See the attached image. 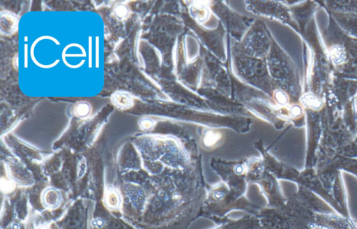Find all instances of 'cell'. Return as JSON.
Here are the masks:
<instances>
[{"instance_id":"6da1fadb","label":"cell","mask_w":357,"mask_h":229,"mask_svg":"<svg viewBox=\"0 0 357 229\" xmlns=\"http://www.w3.org/2000/svg\"><path fill=\"white\" fill-rule=\"evenodd\" d=\"M301 37L309 51L307 57L303 44L305 58L303 90L324 96L335 73L321 39L315 17L309 23Z\"/></svg>"},{"instance_id":"7a4b0ae2","label":"cell","mask_w":357,"mask_h":229,"mask_svg":"<svg viewBox=\"0 0 357 229\" xmlns=\"http://www.w3.org/2000/svg\"><path fill=\"white\" fill-rule=\"evenodd\" d=\"M319 34L335 74L351 78L357 73V38L342 31L329 15Z\"/></svg>"},{"instance_id":"3957f363","label":"cell","mask_w":357,"mask_h":229,"mask_svg":"<svg viewBox=\"0 0 357 229\" xmlns=\"http://www.w3.org/2000/svg\"><path fill=\"white\" fill-rule=\"evenodd\" d=\"M287 3L294 21L299 29V34L303 36L307 25L314 18V14L321 8L318 1H291Z\"/></svg>"},{"instance_id":"277c9868","label":"cell","mask_w":357,"mask_h":229,"mask_svg":"<svg viewBox=\"0 0 357 229\" xmlns=\"http://www.w3.org/2000/svg\"><path fill=\"white\" fill-rule=\"evenodd\" d=\"M346 34L357 38V13L326 12Z\"/></svg>"},{"instance_id":"5b68a950","label":"cell","mask_w":357,"mask_h":229,"mask_svg":"<svg viewBox=\"0 0 357 229\" xmlns=\"http://www.w3.org/2000/svg\"><path fill=\"white\" fill-rule=\"evenodd\" d=\"M215 229H265L255 215H246L238 220L228 219Z\"/></svg>"},{"instance_id":"8992f818","label":"cell","mask_w":357,"mask_h":229,"mask_svg":"<svg viewBox=\"0 0 357 229\" xmlns=\"http://www.w3.org/2000/svg\"><path fill=\"white\" fill-rule=\"evenodd\" d=\"M325 12L357 13V0H328L318 1Z\"/></svg>"},{"instance_id":"52a82bcc","label":"cell","mask_w":357,"mask_h":229,"mask_svg":"<svg viewBox=\"0 0 357 229\" xmlns=\"http://www.w3.org/2000/svg\"><path fill=\"white\" fill-rule=\"evenodd\" d=\"M62 202L63 198L61 193L54 189L45 191L42 197L43 207L51 211L59 208Z\"/></svg>"},{"instance_id":"ba28073f","label":"cell","mask_w":357,"mask_h":229,"mask_svg":"<svg viewBox=\"0 0 357 229\" xmlns=\"http://www.w3.org/2000/svg\"><path fill=\"white\" fill-rule=\"evenodd\" d=\"M105 207L110 211H119L121 205L119 193L115 190L109 189L105 193Z\"/></svg>"},{"instance_id":"9c48e42d","label":"cell","mask_w":357,"mask_h":229,"mask_svg":"<svg viewBox=\"0 0 357 229\" xmlns=\"http://www.w3.org/2000/svg\"><path fill=\"white\" fill-rule=\"evenodd\" d=\"M221 133L214 131H208L204 135L203 143L206 147L215 146L221 140Z\"/></svg>"},{"instance_id":"30bf717a","label":"cell","mask_w":357,"mask_h":229,"mask_svg":"<svg viewBox=\"0 0 357 229\" xmlns=\"http://www.w3.org/2000/svg\"><path fill=\"white\" fill-rule=\"evenodd\" d=\"M114 103L120 108H128L132 105V99L128 94L118 93L113 96Z\"/></svg>"},{"instance_id":"8fae6325","label":"cell","mask_w":357,"mask_h":229,"mask_svg":"<svg viewBox=\"0 0 357 229\" xmlns=\"http://www.w3.org/2000/svg\"><path fill=\"white\" fill-rule=\"evenodd\" d=\"M90 112V107L87 103L81 102L77 105L75 109V114L80 117H86Z\"/></svg>"},{"instance_id":"7c38bea8","label":"cell","mask_w":357,"mask_h":229,"mask_svg":"<svg viewBox=\"0 0 357 229\" xmlns=\"http://www.w3.org/2000/svg\"><path fill=\"white\" fill-rule=\"evenodd\" d=\"M116 15L119 18H124L128 15V9L124 5H119L114 10Z\"/></svg>"},{"instance_id":"4fadbf2b","label":"cell","mask_w":357,"mask_h":229,"mask_svg":"<svg viewBox=\"0 0 357 229\" xmlns=\"http://www.w3.org/2000/svg\"><path fill=\"white\" fill-rule=\"evenodd\" d=\"M140 126L144 130L151 129L153 126V123L149 119H144L141 121Z\"/></svg>"},{"instance_id":"5bb4252c","label":"cell","mask_w":357,"mask_h":229,"mask_svg":"<svg viewBox=\"0 0 357 229\" xmlns=\"http://www.w3.org/2000/svg\"><path fill=\"white\" fill-rule=\"evenodd\" d=\"M86 170V163L84 161L80 162V164L78 167L77 175L79 177H82Z\"/></svg>"},{"instance_id":"9a60e30c","label":"cell","mask_w":357,"mask_h":229,"mask_svg":"<svg viewBox=\"0 0 357 229\" xmlns=\"http://www.w3.org/2000/svg\"><path fill=\"white\" fill-rule=\"evenodd\" d=\"M1 186H2V189H3V187H5V188L3 189V190H4L5 191H8V192H9V191H10L12 190V186H13V185H12V183H11L10 182H9V181H8V180H6V181L4 182V184H3V182H1Z\"/></svg>"},{"instance_id":"2e32d148","label":"cell","mask_w":357,"mask_h":229,"mask_svg":"<svg viewBox=\"0 0 357 229\" xmlns=\"http://www.w3.org/2000/svg\"><path fill=\"white\" fill-rule=\"evenodd\" d=\"M349 79L357 80V73L351 78H349Z\"/></svg>"},{"instance_id":"e0dca14e","label":"cell","mask_w":357,"mask_h":229,"mask_svg":"<svg viewBox=\"0 0 357 229\" xmlns=\"http://www.w3.org/2000/svg\"><path fill=\"white\" fill-rule=\"evenodd\" d=\"M355 103H356V108H357V94L355 97Z\"/></svg>"},{"instance_id":"ac0fdd59","label":"cell","mask_w":357,"mask_h":229,"mask_svg":"<svg viewBox=\"0 0 357 229\" xmlns=\"http://www.w3.org/2000/svg\"><path fill=\"white\" fill-rule=\"evenodd\" d=\"M45 229V228H44Z\"/></svg>"}]
</instances>
